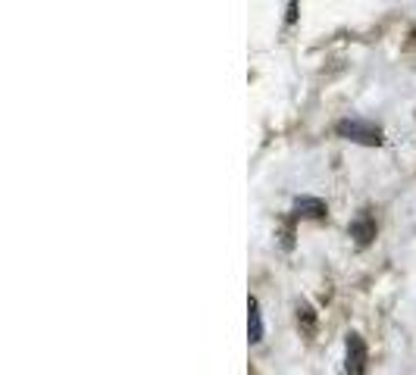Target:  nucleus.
Listing matches in <instances>:
<instances>
[{
    "label": "nucleus",
    "instance_id": "1",
    "mask_svg": "<svg viewBox=\"0 0 416 375\" xmlns=\"http://www.w3.org/2000/svg\"><path fill=\"white\" fill-rule=\"evenodd\" d=\"M338 135L347 141H357V144H382V129L373 122H363V119H341L338 122Z\"/></svg>",
    "mask_w": 416,
    "mask_h": 375
},
{
    "label": "nucleus",
    "instance_id": "2",
    "mask_svg": "<svg viewBox=\"0 0 416 375\" xmlns=\"http://www.w3.org/2000/svg\"><path fill=\"white\" fill-rule=\"evenodd\" d=\"M366 344L357 332H347L345 341V375H366Z\"/></svg>",
    "mask_w": 416,
    "mask_h": 375
},
{
    "label": "nucleus",
    "instance_id": "3",
    "mask_svg": "<svg viewBox=\"0 0 416 375\" xmlns=\"http://www.w3.org/2000/svg\"><path fill=\"white\" fill-rule=\"evenodd\" d=\"M347 232H351V238L357 241L360 247H366V244H370V241L375 238V219H373V213L363 210V213H360V216L351 222V229H347Z\"/></svg>",
    "mask_w": 416,
    "mask_h": 375
},
{
    "label": "nucleus",
    "instance_id": "6",
    "mask_svg": "<svg viewBox=\"0 0 416 375\" xmlns=\"http://www.w3.org/2000/svg\"><path fill=\"white\" fill-rule=\"evenodd\" d=\"M294 13H298V3H288V22H294Z\"/></svg>",
    "mask_w": 416,
    "mask_h": 375
},
{
    "label": "nucleus",
    "instance_id": "5",
    "mask_svg": "<svg viewBox=\"0 0 416 375\" xmlns=\"http://www.w3.org/2000/svg\"><path fill=\"white\" fill-rule=\"evenodd\" d=\"M294 210H298V216H310V219L326 216V204L319 197H298L294 200Z\"/></svg>",
    "mask_w": 416,
    "mask_h": 375
},
{
    "label": "nucleus",
    "instance_id": "4",
    "mask_svg": "<svg viewBox=\"0 0 416 375\" xmlns=\"http://www.w3.org/2000/svg\"><path fill=\"white\" fill-rule=\"evenodd\" d=\"M247 338H251V344H260V341H263V316H260L257 297L247 300Z\"/></svg>",
    "mask_w": 416,
    "mask_h": 375
}]
</instances>
